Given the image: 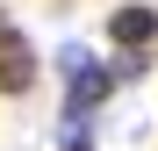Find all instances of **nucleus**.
Instances as JSON below:
<instances>
[{
  "instance_id": "4",
  "label": "nucleus",
  "mask_w": 158,
  "mask_h": 151,
  "mask_svg": "<svg viewBox=\"0 0 158 151\" xmlns=\"http://www.w3.org/2000/svg\"><path fill=\"white\" fill-rule=\"evenodd\" d=\"M151 65H158V50H115V58H108V72H115V86H137V79H144Z\"/></svg>"
},
{
  "instance_id": "5",
  "label": "nucleus",
  "mask_w": 158,
  "mask_h": 151,
  "mask_svg": "<svg viewBox=\"0 0 158 151\" xmlns=\"http://www.w3.org/2000/svg\"><path fill=\"white\" fill-rule=\"evenodd\" d=\"M58 151H94V122L86 115H58Z\"/></svg>"
},
{
  "instance_id": "3",
  "label": "nucleus",
  "mask_w": 158,
  "mask_h": 151,
  "mask_svg": "<svg viewBox=\"0 0 158 151\" xmlns=\"http://www.w3.org/2000/svg\"><path fill=\"white\" fill-rule=\"evenodd\" d=\"M108 29L115 50H158V7H144V0H122V7L101 22Z\"/></svg>"
},
{
  "instance_id": "1",
  "label": "nucleus",
  "mask_w": 158,
  "mask_h": 151,
  "mask_svg": "<svg viewBox=\"0 0 158 151\" xmlns=\"http://www.w3.org/2000/svg\"><path fill=\"white\" fill-rule=\"evenodd\" d=\"M58 79H65V108L58 115H86V122L122 94L115 72H108V58H94V43H72V36L58 43Z\"/></svg>"
},
{
  "instance_id": "2",
  "label": "nucleus",
  "mask_w": 158,
  "mask_h": 151,
  "mask_svg": "<svg viewBox=\"0 0 158 151\" xmlns=\"http://www.w3.org/2000/svg\"><path fill=\"white\" fill-rule=\"evenodd\" d=\"M29 86H36V43L22 36L7 15H0V94H7V101H22Z\"/></svg>"
}]
</instances>
